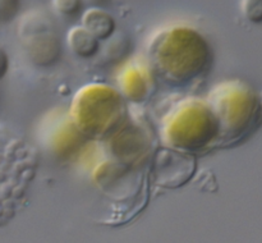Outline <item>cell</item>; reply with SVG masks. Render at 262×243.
<instances>
[{
  "label": "cell",
  "instance_id": "9c48e42d",
  "mask_svg": "<svg viewBox=\"0 0 262 243\" xmlns=\"http://www.w3.org/2000/svg\"><path fill=\"white\" fill-rule=\"evenodd\" d=\"M87 4H90V7H99V8H104L105 5L109 4L112 0H84Z\"/></svg>",
  "mask_w": 262,
  "mask_h": 243
},
{
  "label": "cell",
  "instance_id": "5b68a950",
  "mask_svg": "<svg viewBox=\"0 0 262 243\" xmlns=\"http://www.w3.org/2000/svg\"><path fill=\"white\" fill-rule=\"evenodd\" d=\"M241 12L250 22L262 23V0H241Z\"/></svg>",
  "mask_w": 262,
  "mask_h": 243
},
{
  "label": "cell",
  "instance_id": "6da1fadb",
  "mask_svg": "<svg viewBox=\"0 0 262 243\" xmlns=\"http://www.w3.org/2000/svg\"><path fill=\"white\" fill-rule=\"evenodd\" d=\"M17 36L28 59L35 65L48 68L60 60V36L56 23L46 10L35 8L20 15Z\"/></svg>",
  "mask_w": 262,
  "mask_h": 243
},
{
  "label": "cell",
  "instance_id": "ba28073f",
  "mask_svg": "<svg viewBox=\"0 0 262 243\" xmlns=\"http://www.w3.org/2000/svg\"><path fill=\"white\" fill-rule=\"evenodd\" d=\"M8 71H9V56L4 49L0 48V81L7 76Z\"/></svg>",
  "mask_w": 262,
  "mask_h": 243
},
{
  "label": "cell",
  "instance_id": "8992f818",
  "mask_svg": "<svg viewBox=\"0 0 262 243\" xmlns=\"http://www.w3.org/2000/svg\"><path fill=\"white\" fill-rule=\"evenodd\" d=\"M54 10L63 17H72L81 10L82 0H51Z\"/></svg>",
  "mask_w": 262,
  "mask_h": 243
},
{
  "label": "cell",
  "instance_id": "3957f363",
  "mask_svg": "<svg viewBox=\"0 0 262 243\" xmlns=\"http://www.w3.org/2000/svg\"><path fill=\"white\" fill-rule=\"evenodd\" d=\"M67 45L76 56L91 59L100 53V41L82 26H73L67 32Z\"/></svg>",
  "mask_w": 262,
  "mask_h": 243
},
{
  "label": "cell",
  "instance_id": "277c9868",
  "mask_svg": "<svg viewBox=\"0 0 262 243\" xmlns=\"http://www.w3.org/2000/svg\"><path fill=\"white\" fill-rule=\"evenodd\" d=\"M102 49L105 59L109 60H118L122 59L129 53L130 41L128 36L124 33L115 31L107 40L104 41V45H100V50Z\"/></svg>",
  "mask_w": 262,
  "mask_h": 243
},
{
  "label": "cell",
  "instance_id": "52a82bcc",
  "mask_svg": "<svg viewBox=\"0 0 262 243\" xmlns=\"http://www.w3.org/2000/svg\"><path fill=\"white\" fill-rule=\"evenodd\" d=\"M20 0H0V22H9L17 15Z\"/></svg>",
  "mask_w": 262,
  "mask_h": 243
},
{
  "label": "cell",
  "instance_id": "7a4b0ae2",
  "mask_svg": "<svg viewBox=\"0 0 262 243\" xmlns=\"http://www.w3.org/2000/svg\"><path fill=\"white\" fill-rule=\"evenodd\" d=\"M81 26L94 35L100 42L107 40L117 31V22L113 14L99 7H89L82 13Z\"/></svg>",
  "mask_w": 262,
  "mask_h": 243
}]
</instances>
